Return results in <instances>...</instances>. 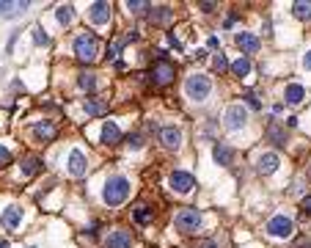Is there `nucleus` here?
<instances>
[{
    "label": "nucleus",
    "instance_id": "1",
    "mask_svg": "<svg viewBox=\"0 0 311 248\" xmlns=\"http://www.w3.org/2000/svg\"><path fill=\"white\" fill-rule=\"evenodd\" d=\"M127 196H130V180H127V177L116 174V177H110V180L105 182L102 198H105V204H108V207H118V204H124Z\"/></svg>",
    "mask_w": 311,
    "mask_h": 248
},
{
    "label": "nucleus",
    "instance_id": "2",
    "mask_svg": "<svg viewBox=\"0 0 311 248\" xmlns=\"http://www.w3.org/2000/svg\"><path fill=\"white\" fill-rule=\"evenodd\" d=\"M97 44H99L97 33H91V31H83V33L75 39V55L83 61V64H91V61L97 58Z\"/></svg>",
    "mask_w": 311,
    "mask_h": 248
},
{
    "label": "nucleus",
    "instance_id": "3",
    "mask_svg": "<svg viewBox=\"0 0 311 248\" xmlns=\"http://www.w3.org/2000/svg\"><path fill=\"white\" fill-rule=\"evenodd\" d=\"M174 77H177V66L165 58V52H160V58L154 61V66H151V80H154V86H168Z\"/></svg>",
    "mask_w": 311,
    "mask_h": 248
},
{
    "label": "nucleus",
    "instance_id": "4",
    "mask_svg": "<svg viewBox=\"0 0 311 248\" xmlns=\"http://www.w3.org/2000/svg\"><path fill=\"white\" fill-rule=\"evenodd\" d=\"M210 91H212V83L207 75H190L185 80V94L190 97V99H196V102H198V99H207Z\"/></svg>",
    "mask_w": 311,
    "mask_h": 248
},
{
    "label": "nucleus",
    "instance_id": "5",
    "mask_svg": "<svg viewBox=\"0 0 311 248\" xmlns=\"http://www.w3.org/2000/svg\"><path fill=\"white\" fill-rule=\"evenodd\" d=\"M201 213L198 210H193V207H185V210H179L177 213V221H174V226H177L182 234H190V231H198V226H201Z\"/></svg>",
    "mask_w": 311,
    "mask_h": 248
},
{
    "label": "nucleus",
    "instance_id": "6",
    "mask_svg": "<svg viewBox=\"0 0 311 248\" xmlns=\"http://www.w3.org/2000/svg\"><path fill=\"white\" fill-rule=\"evenodd\" d=\"M267 234L270 237H289L292 234V221L286 215H276L267 221Z\"/></svg>",
    "mask_w": 311,
    "mask_h": 248
},
{
    "label": "nucleus",
    "instance_id": "7",
    "mask_svg": "<svg viewBox=\"0 0 311 248\" xmlns=\"http://www.w3.org/2000/svg\"><path fill=\"white\" fill-rule=\"evenodd\" d=\"M171 188L179 190V193H190V190L196 188L193 174H187V171H174V174H171Z\"/></svg>",
    "mask_w": 311,
    "mask_h": 248
},
{
    "label": "nucleus",
    "instance_id": "8",
    "mask_svg": "<svg viewBox=\"0 0 311 248\" xmlns=\"http://www.w3.org/2000/svg\"><path fill=\"white\" fill-rule=\"evenodd\" d=\"M245 121H248V113H245L243 105H231V108L226 111V127H229V130L245 127Z\"/></svg>",
    "mask_w": 311,
    "mask_h": 248
},
{
    "label": "nucleus",
    "instance_id": "9",
    "mask_svg": "<svg viewBox=\"0 0 311 248\" xmlns=\"http://www.w3.org/2000/svg\"><path fill=\"white\" fill-rule=\"evenodd\" d=\"M88 17H91L97 25L110 22V3H91V6H88Z\"/></svg>",
    "mask_w": 311,
    "mask_h": 248
},
{
    "label": "nucleus",
    "instance_id": "10",
    "mask_svg": "<svg viewBox=\"0 0 311 248\" xmlns=\"http://www.w3.org/2000/svg\"><path fill=\"white\" fill-rule=\"evenodd\" d=\"M264 138H267L270 144H276V146H286V130L278 124V121H270L267 130H264Z\"/></svg>",
    "mask_w": 311,
    "mask_h": 248
},
{
    "label": "nucleus",
    "instance_id": "11",
    "mask_svg": "<svg viewBox=\"0 0 311 248\" xmlns=\"http://www.w3.org/2000/svg\"><path fill=\"white\" fill-rule=\"evenodd\" d=\"M160 141H163V146H168V149H179V144H182V130L179 127H163Z\"/></svg>",
    "mask_w": 311,
    "mask_h": 248
},
{
    "label": "nucleus",
    "instance_id": "12",
    "mask_svg": "<svg viewBox=\"0 0 311 248\" xmlns=\"http://www.w3.org/2000/svg\"><path fill=\"white\" fill-rule=\"evenodd\" d=\"M108 248H132V231L118 229L108 237Z\"/></svg>",
    "mask_w": 311,
    "mask_h": 248
},
{
    "label": "nucleus",
    "instance_id": "13",
    "mask_svg": "<svg viewBox=\"0 0 311 248\" xmlns=\"http://www.w3.org/2000/svg\"><path fill=\"white\" fill-rule=\"evenodd\" d=\"M278 154L276 152H264L259 154V160H256V168H259V174H273L278 168Z\"/></svg>",
    "mask_w": 311,
    "mask_h": 248
},
{
    "label": "nucleus",
    "instance_id": "14",
    "mask_svg": "<svg viewBox=\"0 0 311 248\" xmlns=\"http://www.w3.org/2000/svg\"><path fill=\"white\" fill-rule=\"evenodd\" d=\"M234 42H237V47H240L243 52H256V50L262 47L256 36H253V33H243V31H240V33L234 36Z\"/></svg>",
    "mask_w": 311,
    "mask_h": 248
},
{
    "label": "nucleus",
    "instance_id": "15",
    "mask_svg": "<svg viewBox=\"0 0 311 248\" xmlns=\"http://www.w3.org/2000/svg\"><path fill=\"white\" fill-rule=\"evenodd\" d=\"M19 223H22V210L19 207H9L0 215V226H6V229H17Z\"/></svg>",
    "mask_w": 311,
    "mask_h": 248
},
{
    "label": "nucleus",
    "instance_id": "16",
    "mask_svg": "<svg viewBox=\"0 0 311 248\" xmlns=\"http://www.w3.org/2000/svg\"><path fill=\"white\" fill-rule=\"evenodd\" d=\"M25 11H28V3H9V0L0 3V17L3 19L19 17V14H25Z\"/></svg>",
    "mask_w": 311,
    "mask_h": 248
},
{
    "label": "nucleus",
    "instance_id": "17",
    "mask_svg": "<svg viewBox=\"0 0 311 248\" xmlns=\"http://www.w3.org/2000/svg\"><path fill=\"white\" fill-rule=\"evenodd\" d=\"M69 174L72 177H83L85 174V157H83V152H72L69 154Z\"/></svg>",
    "mask_w": 311,
    "mask_h": 248
},
{
    "label": "nucleus",
    "instance_id": "18",
    "mask_svg": "<svg viewBox=\"0 0 311 248\" xmlns=\"http://www.w3.org/2000/svg\"><path fill=\"white\" fill-rule=\"evenodd\" d=\"M118 141H121V130H118L113 121H105V127H102V144L113 146V144H118Z\"/></svg>",
    "mask_w": 311,
    "mask_h": 248
},
{
    "label": "nucleus",
    "instance_id": "19",
    "mask_svg": "<svg viewBox=\"0 0 311 248\" xmlns=\"http://www.w3.org/2000/svg\"><path fill=\"white\" fill-rule=\"evenodd\" d=\"M212 157H215V163H218V165H229V163H231V157H234V152H231L226 144H215Z\"/></svg>",
    "mask_w": 311,
    "mask_h": 248
},
{
    "label": "nucleus",
    "instance_id": "20",
    "mask_svg": "<svg viewBox=\"0 0 311 248\" xmlns=\"http://www.w3.org/2000/svg\"><path fill=\"white\" fill-rule=\"evenodd\" d=\"M303 97H306V91H303L300 83H292V86H286V91H284V99L289 105H300Z\"/></svg>",
    "mask_w": 311,
    "mask_h": 248
},
{
    "label": "nucleus",
    "instance_id": "21",
    "mask_svg": "<svg viewBox=\"0 0 311 248\" xmlns=\"http://www.w3.org/2000/svg\"><path fill=\"white\" fill-rule=\"evenodd\" d=\"M85 113L88 116H105L108 113V102H102V99H85Z\"/></svg>",
    "mask_w": 311,
    "mask_h": 248
},
{
    "label": "nucleus",
    "instance_id": "22",
    "mask_svg": "<svg viewBox=\"0 0 311 248\" xmlns=\"http://www.w3.org/2000/svg\"><path fill=\"white\" fill-rule=\"evenodd\" d=\"M33 132L39 141H50V138H55V124L52 121H42V124H36Z\"/></svg>",
    "mask_w": 311,
    "mask_h": 248
},
{
    "label": "nucleus",
    "instance_id": "23",
    "mask_svg": "<svg viewBox=\"0 0 311 248\" xmlns=\"http://www.w3.org/2000/svg\"><path fill=\"white\" fill-rule=\"evenodd\" d=\"M171 17H174V11H171L168 6H160V9H151V22H154V25H163V22H168Z\"/></svg>",
    "mask_w": 311,
    "mask_h": 248
},
{
    "label": "nucleus",
    "instance_id": "24",
    "mask_svg": "<svg viewBox=\"0 0 311 248\" xmlns=\"http://www.w3.org/2000/svg\"><path fill=\"white\" fill-rule=\"evenodd\" d=\"M55 17H58L61 25H72V19H75V9H72V6H61V9L55 11Z\"/></svg>",
    "mask_w": 311,
    "mask_h": 248
},
{
    "label": "nucleus",
    "instance_id": "25",
    "mask_svg": "<svg viewBox=\"0 0 311 248\" xmlns=\"http://www.w3.org/2000/svg\"><path fill=\"white\" fill-rule=\"evenodd\" d=\"M77 83H80V88H83V91H97V75L83 72V75L77 77Z\"/></svg>",
    "mask_w": 311,
    "mask_h": 248
},
{
    "label": "nucleus",
    "instance_id": "26",
    "mask_svg": "<svg viewBox=\"0 0 311 248\" xmlns=\"http://www.w3.org/2000/svg\"><path fill=\"white\" fill-rule=\"evenodd\" d=\"M231 72H234L237 77H245L248 72H251V61H248V58H240V61H234V64H231Z\"/></svg>",
    "mask_w": 311,
    "mask_h": 248
},
{
    "label": "nucleus",
    "instance_id": "27",
    "mask_svg": "<svg viewBox=\"0 0 311 248\" xmlns=\"http://www.w3.org/2000/svg\"><path fill=\"white\" fill-rule=\"evenodd\" d=\"M39 165H42V160H39V157H28V160L22 163V177L36 174V171H39Z\"/></svg>",
    "mask_w": 311,
    "mask_h": 248
},
{
    "label": "nucleus",
    "instance_id": "28",
    "mask_svg": "<svg viewBox=\"0 0 311 248\" xmlns=\"http://www.w3.org/2000/svg\"><path fill=\"white\" fill-rule=\"evenodd\" d=\"M151 218H154V210H151V207H138V210H135V221L138 223H149Z\"/></svg>",
    "mask_w": 311,
    "mask_h": 248
},
{
    "label": "nucleus",
    "instance_id": "29",
    "mask_svg": "<svg viewBox=\"0 0 311 248\" xmlns=\"http://www.w3.org/2000/svg\"><path fill=\"white\" fill-rule=\"evenodd\" d=\"M292 11H295V17L297 19H309L311 17V3H295Z\"/></svg>",
    "mask_w": 311,
    "mask_h": 248
},
{
    "label": "nucleus",
    "instance_id": "30",
    "mask_svg": "<svg viewBox=\"0 0 311 248\" xmlns=\"http://www.w3.org/2000/svg\"><path fill=\"white\" fill-rule=\"evenodd\" d=\"M127 9L132 11V14H143V11H149L151 6H149V3H141V0H135V3L130 0V3H127Z\"/></svg>",
    "mask_w": 311,
    "mask_h": 248
},
{
    "label": "nucleus",
    "instance_id": "31",
    "mask_svg": "<svg viewBox=\"0 0 311 248\" xmlns=\"http://www.w3.org/2000/svg\"><path fill=\"white\" fill-rule=\"evenodd\" d=\"M33 42L39 44V47H42V44H50V36H47V33L42 31V28L36 25V28H33Z\"/></svg>",
    "mask_w": 311,
    "mask_h": 248
},
{
    "label": "nucleus",
    "instance_id": "32",
    "mask_svg": "<svg viewBox=\"0 0 311 248\" xmlns=\"http://www.w3.org/2000/svg\"><path fill=\"white\" fill-rule=\"evenodd\" d=\"M127 146H130V149H141V146H143V138L138 135V132H135V135L127 138Z\"/></svg>",
    "mask_w": 311,
    "mask_h": 248
},
{
    "label": "nucleus",
    "instance_id": "33",
    "mask_svg": "<svg viewBox=\"0 0 311 248\" xmlns=\"http://www.w3.org/2000/svg\"><path fill=\"white\" fill-rule=\"evenodd\" d=\"M215 69H220V72H223V69H229V61H226V55H223V52H218V55H215Z\"/></svg>",
    "mask_w": 311,
    "mask_h": 248
},
{
    "label": "nucleus",
    "instance_id": "34",
    "mask_svg": "<svg viewBox=\"0 0 311 248\" xmlns=\"http://www.w3.org/2000/svg\"><path fill=\"white\" fill-rule=\"evenodd\" d=\"M245 102L251 105L253 111H259V108H262V105H259V99H256V97H253V94H245Z\"/></svg>",
    "mask_w": 311,
    "mask_h": 248
},
{
    "label": "nucleus",
    "instance_id": "35",
    "mask_svg": "<svg viewBox=\"0 0 311 248\" xmlns=\"http://www.w3.org/2000/svg\"><path fill=\"white\" fill-rule=\"evenodd\" d=\"M9 160H11V152L6 146H0V163H9Z\"/></svg>",
    "mask_w": 311,
    "mask_h": 248
},
{
    "label": "nucleus",
    "instance_id": "36",
    "mask_svg": "<svg viewBox=\"0 0 311 248\" xmlns=\"http://www.w3.org/2000/svg\"><path fill=\"white\" fill-rule=\"evenodd\" d=\"M297 248H311V240L309 237H297Z\"/></svg>",
    "mask_w": 311,
    "mask_h": 248
},
{
    "label": "nucleus",
    "instance_id": "37",
    "mask_svg": "<svg viewBox=\"0 0 311 248\" xmlns=\"http://www.w3.org/2000/svg\"><path fill=\"white\" fill-rule=\"evenodd\" d=\"M198 248H218V243H215V240H204Z\"/></svg>",
    "mask_w": 311,
    "mask_h": 248
},
{
    "label": "nucleus",
    "instance_id": "38",
    "mask_svg": "<svg viewBox=\"0 0 311 248\" xmlns=\"http://www.w3.org/2000/svg\"><path fill=\"white\" fill-rule=\"evenodd\" d=\"M303 66H306V69H311V50L306 52V58H303Z\"/></svg>",
    "mask_w": 311,
    "mask_h": 248
},
{
    "label": "nucleus",
    "instance_id": "39",
    "mask_svg": "<svg viewBox=\"0 0 311 248\" xmlns=\"http://www.w3.org/2000/svg\"><path fill=\"white\" fill-rule=\"evenodd\" d=\"M303 207H306V210L311 213V196H306V198H303Z\"/></svg>",
    "mask_w": 311,
    "mask_h": 248
},
{
    "label": "nucleus",
    "instance_id": "40",
    "mask_svg": "<svg viewBox=\"0 0 311 248\" xmlns=\"http://www.w3.org/2000/svg\"><path fill=\"white\" fill-rule=\"evenodd\" d=\"M309 180H311V168H309Z\"/></svg>",
    "mask_w": 311,
    "mask_h": 248
}]
</instances>
